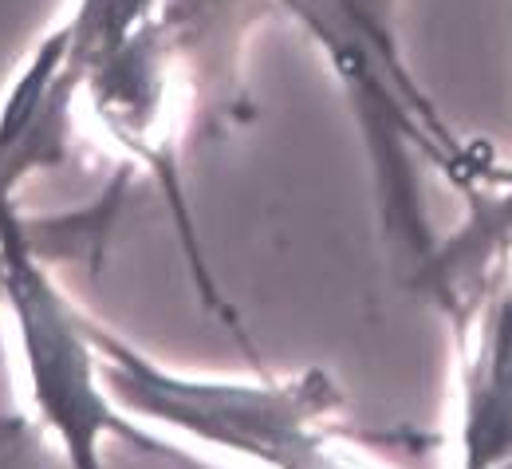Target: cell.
Listing matches in <instances>:
<instances>
[{"mask_svg":"<svg viewBox=\"0 0 512 469\" xmlns=\"http://www.w3.org/2000/svg\"><path fill=\"white\" fill-rule=\"evenodd\" d=\"M115 402L158 434H182L221 458L264 469H390L386 438L343 422V391L323 371L296 375L253 371V379L190 375L158 363L127 335L87 312Z\"/></svg>","mask_w":512,"mask_h":469,"instance_id":"cell-1","label":"cell"},{"mask_svg":"<svg viewBox=\"0 0 512 469\" xmlns=\"http://www.w3.org/2000/svg\"><path fill=\"white\" fill-rule=\"evenodd\" d=\"M130 178H119L83 213L60 217V237L48 245L56 221L32 225L16 198L0 194V308L20 347L28 395L36 418L56 438L71 469H107V442H123L142 454L170 458L182 469H201L174 446L154 438L115 402L103 379V359L87 328V312L67 296L52 272V257H83L64 241H99L107 221L119 213Z\"/></svg>","mask_w":512,"mask_h":469,"instance_id":"cell-2","label":"cell"},{"mask_svg":"<svg viewBox=\"0 0 512 469\" xmlns=\"http://www.w3.org/2000/svg\"><path fill=\"white\" fill-rule=\"evenodd\" d=\"M280 20L296 24L339 83L394 233H414L418 158L461 186L477 182L473 150L457 142L426 91L418 87L398 28V0H272Z\"/></svg>","mask_w":512,"mask_h":469,"instance_id":"cell-3","label":"cell"},{"mask_svg":"<svg viewBox=\"0 0 512 469\" xmlns=\"http://www.w3.org/2000/svg\"><path fill=\"white\" fill-rule=\"evenodd\" d=\"M162 0H75L71 12L52 28L60 44L64 83L83 103V83L95 67H103L130 36L158 12Z\"/></svg>","mask_w":512,"mask_h":469,"instance_id":"cell-4","label":"cell"},{"mask_svg":"<svg viewBox=\"0 0 512 469\" xmlns=\"http://www.w3.org/2000/svg\"><path fill=\"white\" fill-rule=\"evenodd\" d=\"M0 469H71L40 418H0Z\"/></svg>","mask_w":512,"mask_h":469,"instance_id":"cell-5","label":"cell"}]
</instances>
